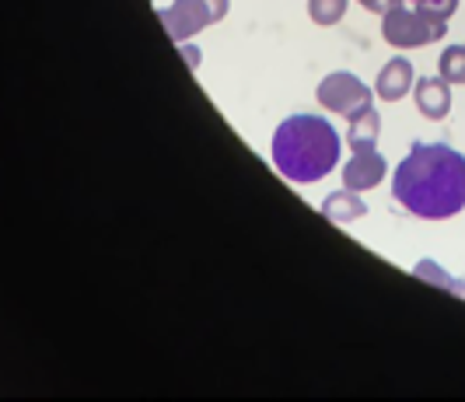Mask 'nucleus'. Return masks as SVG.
<instances>
[{
    "instance_id": "1",
    "label": "nucleus",
    "mask_w": 465,
    "mask_h": 402,
    "mask_svg": "<svg viewBox=\"0 0 465 402\" xmlns=\"http://www.w3.org/2000/svg\"><path fill=\"white\" fill-rule=\"evenodd\" d=\"M392 196L420 221H448L465 211V154L448 143H413L396 165Z\"/></svg>"
},
{
    "instance_id": "2",
    "label": "nucleus",
    "mask_w": 465,
    "mask_h": 402,
    "mask_svg": "<svg viewBox=\"0 0 465 402\" xmlns=\"http://www.w3.org/2000/svg\"><path fill=\"white\" fill-rule=\"evenodd\" d=\"M273 165L294 186L322 182L343 158V141L326 116H291L273 133Z\"/></svg>"
},
{
    "instance_id": "3",
    "label": "nucleus",
    "mask_w": 465,
    "mask_h": 402,
    "mask_svg": "<svg viewBox=\"0 0 465 402\" xmlns=\"http://www.w3.org/2000/svg\"><path fill=\"white\" fill-rule=\"evenodd\" d=\"M381 39L392 49H420L430 46V43H441L434 35V28L417 15V7H406V4L381 15Z\"/></svg>"
},
{
    "instance_id": "4",
    "label": "nucleus",
    "mask_w": 465,
    "mask_h": 402,
    "mask_svg": "<svg viewBox=\"0 0 465 402\" xmlns=\"http://www.w3.org/2000/svg\"><path fill=\"white\" fill-rule=\"evenodd\" d=\"M315 98H319V105L329 109V113H336V116H350L353 109H361V105H368L374 102V92L357 77V74L350 71H332L315 88Z\"/></svg>"
},
{
    "instance_id": "5",
    "label": "nucleus",
    "mask_w": 465,
    "mask_h": 402,
    "mask_svg": "<svg viewBox=\"0 0 465 402\" xmlns=\"http://www.w3.org/2000/svg\"><path fill=\"white\" fill-rule=\"evenodd\" d=\"M158 22L164 25L168 39L189 43L193 35H200L203 28L217 22L207 0H172L168 7H158Z\"/></svg>"
},
{
    "instance_id": "6",
    "label": "nucleus",
    "mask_w": 465,
    "mask_h": 402,
    "mask_svg": "<svg viewBox=\"0 0 465 402\" xmlns=\"http://www.w3.org/2000/svg\"><path fill=\"white\" fill-rule=\"evenodd\" d=\"M385 175H389V162H385V154H378V147L374 151H353L350 162L343 165V186L353 192H368L374 186H381Z\"/></svg>"
},
{
    "instance_id": "7",
    "label": "nucleus",
    "mask_w": 465,
    "mask_h": 402,
    "mask_svg": "<svg viewBox=\"0 0 465 402\" xmlns=\"http://www.w3.org/2000/svg\"><path fill=\"white\" fill-rule=\"evenodd\" d=\"M413 84H417L413 64L406 56H392L378 71V77H374V95L381 98V102H402V98L413 92Z\"/></svg>"
},
{
    "instance_id": "8",
    "label": "nucleus",
    "mask_w": 465,
    "mask_h": 402,
    "mask_svg": "<svg viewBox=\"0 0 465 402\" xmlns=\"http://www.w3.org/2000/svg\"><path fill=\"white\" fill-rule=\"evenodd\" d=\"M413 102H417V113L423 119H448L451 113V84L444 81L441 74L438 77H420L413 84Z\"/></svg>"
},
{
    "instance_id": "9",
    "label": "nucleus",
    "mask_w": 465,
    "mask_h": 402,
    "mask_svg": "<svg viewBox=\"0 0 465 402\" xmlns=\"http://www.w3.org/2000/svg\"><path fill=\"white\" fill-rule=\"evenodd\" d=\"M378 133H381V116L374 109V102L353 109L347 116V143L350 151H374L378 147Z\"/></svg>"
},
{
    "instance_id": "10",
    "label": "nucleus",
    "mask_w": 465,
    "mask_h": 402,
    "mask_svg": "<svg viewBox=\"0 0 465 402\" xmlns=\"http://www.w3.org/2000/svg\"><path fill=\"white\" fill-rule=\"evenodd\" d=\"M322 217L332 221V224H353V221L368 217V203L361 200V192L343 186V190L329 192L326 200H322Z\"/></svg>"
},
{
    "instance_id": "11",
    "label": "nucleus",
    "mask_w": 465,
    "mask_h": 402,
    "mask_svg": "<svg viewBox=\"0 0 465 402\" xmlns=\"http://www.w3.org/2000/svg\"><path fill=\"white\" fill-rule=\"evenodd\" d=\"M350 0H308V18L319 28H332L336 22H343Z\"/></svg>"
},
{
    "instance_id": "12",
    "label": "nucleus",
    "mask_w": 465,
    "mask_h": 402,
    "mask_svg": "<svg viewBox=\"0 0 465 402\" xmlns=\"http://www.w3.org/2000/svg\"><path fill=\"white\" fill-rule=\"evenodd\" d=\"M413 273L417 277H423L427 284H434V287H444V290H451V294H459V298H465V280H455V277H448L438 262H430V260H420L417 266H413Z\"/></svg>"
},
{
    "instance_id": "13",
    "label": "nucleus",
    "mask_w": 465,
    "mask_h": 402,
    "mask_svg": "<svg viewBox=\"0 0 465 402\" xmlns=\"http://www.w3.org/2000/svg\"><path fill=\"white\" fill-rule=\"evenodd\" d=\"M438 71L448 84H465V46H448L438 56Z\"/></svg>"
},
{
    "instance_id": "14",
    "label": "nucleus",
    "mask_w": 465,
    "mask_h": 402,
    "mask_svg": "<svg viewBox=\"0 0 465 402\" xmlns=\"http://www.w3.org/2000/svg\"><path fill=\"white\" fill-rule=\"evenodd\" d=\"M364 11H374V15H385V11H392L399 4H406V0H357Z\"/></svg>"
},
{
    "instance_id": "15",
    "label": "nucleus",
    "mask_w": 465,
    "mask_h": 402,
    "mask_svg": "<svg viewBox=\"0 0 465 402\" xmlns=\"http://www.w3.org/2000/svg\"><path fill=\"white\" fill-rule=\"evenodd\" d=\"M179 53L186 56V64H189V71H200V46H189V43H179Z\"/></svg>"
},
{
    "instance_id": "16",
    "label": "nucleus",
    "mask_w": 465,
    "mask_h": 402,
    "mask_svg": "<svg viewBox=\"0 0 465 402\" xmlns=\"http://www.w3.org/2000/svg\"><path fill=\"white\" fill-rule=\"evenodd\" d=\"M410 4H423V0H410Z\"/></svg>"
}]
</instances>
